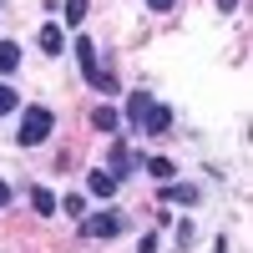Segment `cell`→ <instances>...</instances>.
<instances>
[{"label": "cell", "instance_id": "15", "mask_svg": "<svg viewBox=\"0 0 253 253\" xmlns=\"http://www.w3.org/2000/svg\"><path fill=\"white\" fill-rule=\"evenodd\" d=\"M61 208H66V213H76V218H81V213H86V198H81V193H71V198L61 203Z\"/></svg>", "mask_w": 253, "mask_h": 253}, {"label": "cell", "instance_id": "1", "mask_svg": "<svg viewBox=\"0 0 253 253\" xmlns=\"http://www.w3.org/2000/svg\"><path fill=\"white\" fill-rule=\"evenodd\" d=\"M51 126H56L51 107H26V117H20V132H15V142H20V147H41V142L51 137Z\"/></svg>", "mask_w": 253, "mask_h": 253}, {"label": "cell", "instance_id": "11", "mask_svg": "<svg viewBox=\"0 0 253 253\" xmlns=\"http://www.w3.org/2000/svg\"><path fill=\"white\" fill-rule=\"evenodd\" d=\"M20 66V46L15 41H0V71H15Z\"/></svg>", "mask_w": 253, "mask_h": 253}, {"label": "cell", "instance_id": "17", "mask_svg": "<svg viewBox=\"0 0 253 253\" xmlns=\"http://www.w3.org/2000/svg\"><path fill=\"white\" fill-rule=\"evenodd\" d=\"M147 5H152V10H172V0H147Z\"/></svg>", "mask_w": 253, "mask_h": 253}, {"label": "cell", "instance_id": "19", "mask_svg": "<svg viewBox=\"0 0 253 253\" xmlns=\"http://www.w3.org/2000/svg\"><path fill=\"white\" fill-rule=\"evenodd\" d=\"M233 5H238V0H218V10H233Z\"/></svg>", "mask_w": 253, "mask_h": 253}, {"label": "cell", "instance_id": "10", "mask_svg": "<svg viewBox=\"0 0 253 253\" xmlns=\"http://www.w3.org/2000/svg\"><path fill=\"white\" fill-rule=\"evenodd\" d=\"M117 122H122V117H117L112 107H96V112H91V126H96V132H117Z\"/></svg>", "mask_w": 253, "mask_h": 253}, {"label": "cell", "instance_id": "18", "mask_svg": "<svg viewBox=\"0 0 253 253\" xmlns=\"http://www.w3.org/2000/svg\"><path fill=\"white\" fill-rule=\"evenodd\" d=\"M10 203V182H0V208H5Z\"/></svg>", "mask_w": 253, "mask_h": 253}, {"label": "cell", "instance_id": "12", "mask_svg": "<svg viewBox=\"0 0 253 253\" xmlns=\"http://www.w3.org/2000/svg\"><path fill=\"white\" fill-rule=\"evenodd\" d=\"M20 107V96H15V86H5V81H0V117H10Z\"/></svg>", "mask_w": 253, "mask_h": 253}, {"label": "cell", "instance_id": "2", "mask_svg": "<svg viewBox=\"0 0 253 253\" xmlns=\"http://www.w3.org/2000/svg\"><path fill=\"white\" fill-rule=\"evenodd\" d=\"M81 233H86V238H117V233H122V213H96V218H81Z\"/></svg>", "mask_w": 253, "mask_h": 253}, {"label": "cell", "instance_id": "7", "mask_svg": "<svg viewBox=\"0 0 253 253\" xmlns=\"http://www.w3.org/2000/svg\"><path fill=\"white\" fill-rule=\"evenodd\" d=\"M86 187H91V198H112V193H117V177H112V172H91Z\"/></svg>", "mask_w": 253, "mask_h": 253}, {"label": "cell", "instance_id": "8", "mask_svg": "<svg viewBox=\"0 0 253 253\" xmlns=\"http://www.w3.org/2000/svg\"><path fill=\"white\" fill-rule=\"evenodd\" d=\"M162 198H167V203H198V187H187V182H167Z\"/></svg>", "mask_w": 253, "mask_h": 253}, {"label": "cell", "instance_id": "9", "mask_svg": "<svg viewBox=\"0 0 253 253\" xmlns=\"http://www.w3.org/2000/svg\"><path fill=\"white\" fill-rule=\"evenodd\" d=\"M41 51H46V56H61V26H51V20L41 26Z\"/></svg>", "mask_w": 253, "mask_h": 253}, {"label": "cell", "instance_id": "3", "mask_svg": "<svg viewBox=\"0 0 253 253\" xmlns=\"http://www.w3.org/2000/svg\"><path fill=\"white\" fill-rule=\"evenodd\" d=\"M167 126H172V112L152 101V107H147V117H142V132H147V137H167Z\"/></svg>", "mask_w": 253, "mask_h": 253}, {"label": "cell", "instance_id": "16", "mask_svg": "<svg viewBox=\"0 0 253 253\" xmlns=\"http://www.w3.org/2000/svg\"><path fill=\"white\" fill-rule=\"evenodd\" d=\"M137 253H157V233H147V238L137 243Z\"/></svg>", "mask_w": 253, "mask_h": 253}, {"label": "cell", "instance_id": "14", "mask_svg": "<svg viewBox=\"0 0 253 253\" xmlns=\"http://www.w3.org/2000/svg\"><path fill=\"white\" fill-rule=\"evenodd\" d=\"M86 0H66V26H81V20H86Z\"/></svg>", "mask_w": 253, "mask_h": 253}, {"label": "cell", "instance_id": "6", "mask_svg": "<svg viewBox=\"0 0 253 253\" xmlns=\"http://www.w3.org/2000/svg\"><path fill=\"white\" fill-rule=\"evenodd\" d=\"M31 208H36V213H46V218H51V213H56L61 203H56V193H51V187H31Z\"/></svg>", "mask_w": 253, "mask_h": 253}, {"label": "cell", "instance_id": "5", "mask_svg": "<svg viewBox=\"0 0 253 253\" xmlns=\"http://www.w3.org/2000/svg\"><path fill=\"white\" fill-rule=\"evenodd\" d=\"M147 107H152V91H132V96H126V122H132V126H142Z\"/></svg>", "mask_w": 253, "mask_h": 253}, {"label": "cell", "instance_id": "13", "mask_svg": "<svg viewBox=\"0 0 253 253\" xmlns=\"http://www.w3.org/2000/svg\"><path fill=\"white\" fill-rule=\"evenodd\" d=\"M147 172H152L157 182H172V162H167V157H152V162H147Z\"/></svg>", "mask_w": 253, "mask_h": 253}, {"label": "cell", "instance_id": "4", "mask_svg": "<svg viewBox=\"0 0 253 253\" xmlns=\"http://www.w3.org/2000/svg\"><path fill=\"white\" fill-rule=\"evenodd\" d=\"M76 61H81V71H86V81H96V71H101V66H96V46H91L86 36L76 41Z\"/></svg>", "mask_w": 253, "mask_h": 253}]
</instances>
